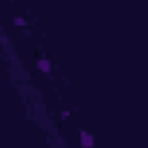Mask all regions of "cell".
I'll return each instance as SVG.
<instances>
[{"label":"cell","instance_id":"cell-1","mask_svg":"<svg viewBox=\"0 0 148 148\" xmlns=\"http://www.w3.org/2000/svg\"><path fill=\"white\" fill-rule=\"evenodd\" d=\"M79 141H81V148H95V139L88 130H79Z\"/></svg>","mask_w":148,"mask_h":148},{"label":"cell","instance_id":"cell-2","mask_svg":"<svg viewBox=\"0 0 148 148\" xmlns=\"http://www.w3.org/2000/svg\"><path fill=\"white\" fill-rule=\"evenodd\" d=\"M37 69H39L42 74H46V76H49V74H51V62H49L44 56H39V58H37Z\"/></svg>","mask_w":148,"mask_h":148},{"label":"cell","instance_id":"cell-3","mask_svg":"<svg viewBox=\"0 0 148 148\" xmlns=\"http://www.w3.org/2000/svg\"><path fill=\"white\" fill-rule=\"evenodd\" d=\"M14 23H16V25H21V28H23V25H25V18H18V16H16V18H14Z\"/></svg>","mask_w":148,"mask_h":148}]
</instances>
